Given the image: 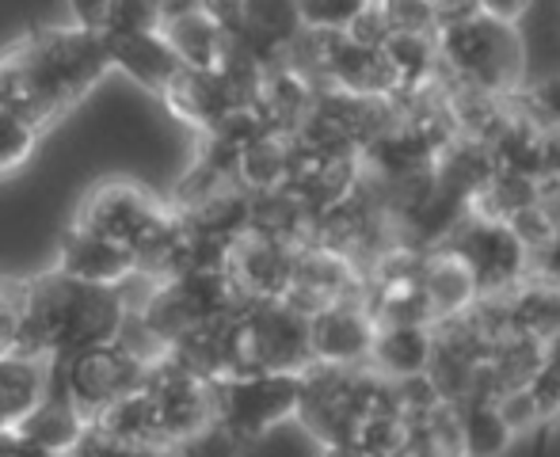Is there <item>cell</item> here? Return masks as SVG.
<instances>
[{"mask_svg": "<svg viewBox=\"0 0 560 457\" xmlns=\"http://www.w3.org/2000/svg\"><path fill=\"white\" fill-rule=\"evenodd\" d=\"M112 69L100 31L50 27L23 38L0 58V112L23 118L27 126L58 122L73 112Z\"/></svg>", "mask_w": 560, "mask_h": 457, "instance_id": "1", "label": "cell"}, {"mask_svg": "<svg viewBox=\"0 0 560 457\" xmlns=\"http://www.w3.org/2000/svg\"><path fill=\"white\" fill-rule=\"evenodd\" d=\"M126 313L118 290L84 286L61 271L43 274L20 294V336L15 351L46 362H61L77 351L112 343L122 336Z\"/></svg>", "mask_w": 560, "mask_h": 457, "instance_id": "2", "label": "cell"}, {"mask_svg": "<svg viewBox=\"0 0 560 457\" xmlns=\"http://www.w3.org/2000/svg\"><path fill=\"white\" fill-rule=\"evenodd\" d=\"M439 73L465 89H477L492 99L508 104L523 92L526 77V46L518 23H503L495 15L472 12L457 23L435 31Z\"/></svg>", "mask_w": 560, "mask_h": 457, "instance_id": "3", "label": "cell"}, {"mask_svg": "<svg viewBox=\"0 0 560 457\" xmlns=\"http://www.w3.org/2000/svg\"><path fill=\"white\" fill-rule=\"evenodd\" d=\"M244 305L248 302L236 294L225 271H187L156 282L153 297L141 305L138 325L156 343V354H164L172 343L191 336L195 328L222 320L229 313L244 309Z\"/></svg>", "mask_w": 560, "mask_h": 457, "instance_id": "4", "label": "cell"}, {"mask_svg": "<svg viewBox=\"0 0 560 457\" xmlns=\"http://www.w3.org/2000/svg\"><path fill=\"white\" fill-rule=\"evenodd\" d=\"M236 374H305L310 317L287 302H248L233 317Z\"/></svg>", "mask_w": 560, "mask_h": 457, "instance_id": "5", "label": "cell"}, {"mask_svg": "<svg viewBox=\"0 0 560 457\" xmlns=\"http://www.w3.org/2000/svg\"><path fill=\"white\" fill-rule=\"evenodd\" d=\"M149 366H153L149 354L133 351L126 340H112L54 362V385L66 392V400L81 412V420L92 423L115 400L138 392L149 377Z\"/></svg>", "mask_w": 560, "mask_h": 457, "instance_id": "6", "label": "cell"}, {"mask_svg": "<svg viewBox=\"0 0 560 457\" xmlns=\"http://www.w3.org/2000/svg\"><path fill=\"white\" fill-rule=\"evenodd\" d=\"M439 248L454 251L462 259L472 286H477V297L508 294L511 286H518L534 271L530 251L515 236V228L503 222V218H492L477 207H469L457 218Z\"/></svg>", "mask_w": 560, "mask_h": 457, "instance_id": "7", "label": "cell"}, {"mask_svg": "<svg viewBox=\"0 0 560 457\" xmlns=\"http://www.w3.org/2000/svg\"><path fill=\"white\" fill-rule=\"evenodd\" d=\"M210 400L218 427L248 446L282 420L298 415L302 374H233L210 382Z\"/></svg>", "mask_w": 560, "mask_h": 457, "instance_id": "8", "label": "cell"}, {"mask_svg": "<svg viewBox=\"0 0 560 457\" xmlns=\"http://www.w3.org/2000/svg\"><path fill=\"white\" fill-rule=\"evenodd\" d=\"M168 210L156 207V199L149 191H141L138 184H126V179H107V184L92 187L84 195L81 210H77V222L81 228L96 236H107L115 244L138 251L156 228L164 225Z\"/></svg>", "mask_w": 560, "mask_h": 457, "instance_id": "9", "label": "cell"}, {"mask_svg": "<svg viewBox=\"0 0 560 457\" xmlns=\"http://www.w3.org/2000/svg\"><path fill=\"white\" fill-rule=\"evenodd\" d=\"M374 317H370L362 297H343L310 317V354L313 366L354 370L370 366V347H374Z\"/></svg>", "mask_w": 560, "mask_h": 457, "instance_id": "10", "label": "cell"}, {"mask_svg": "<svg viewBox=\"0 0 560 457\" xmlns=\"http://www.w3.org/2000/svg\"><path fill=\"white\" fill-rule=\"evenodd\" d=\"M302 244L275 241L264 233H244L225 256V274L244 302H282L294 274V256Z\"/></svg>", "mask_w": 560, "mask_h": 457, "instance_id": "11", "label": "cell"}, {"mask_svg": "<svg viewBox=\"0 0 560 457\" xmlns=\"http://www.w3.org/2000/svg\"><path fill=\"white\" fill-rule=\"evenodd\" d=\"M58 271L73 282H84V286L118 290L130 274H138V256L126 244H115L107 236H96L89 228L73 225L61 236Z\"/></svg>", "mask_w": 560, "mask_h": 457, "instance_id": "12", "label": "cell"}, {"mask_svg": "<svg viewBox=\"0 0 560 457\" xmlns=\"http://www.w3.org/2000/svg\"><path fill=\"white\" fill-rule=\"evenodd\" d=\"M107 46V61L112 69H122L130 81H138L141 89L164 96L168 84L184 73L179 58L172 54V46L164 43L161 31H130V35H100Z\"/></svg>", "mask_w": 560, "mask_h": 457, "instance_id": "13", "label": "cell"}, {"mask_svg": "<svg viewBox=\"0 0 560 457\" xmlns=\"http://www.w3.org/2000/svg\"><path fill=\"white\" fill-rule=\"evenodd\" d=\"M503 305V325L508 332L523 336L534 343H553L560 340V286L546 274L530 271L518 286L500 294Z\"/></svg>", "mask_w": 560, "mask_h": 457, "instance_id": "14", "label": "cell"}, {"mask_svg": "<svg viewBox=\"0 0 560 457\" xmlns=\"http://www.w3.org/2000/svg\"><path fill=\"white\" fill-rule=\"evenodd\" d=\"M435 359V325H377L370 347V370L389 382L428 377Z\"/></svg>", "mask_w": 560, "mask_h": 457, "instance_id": "15", "label": "cell"}, {"mask_svg": "<svg viewBox=\"0 0 560 457\" xmlns=\"http://www.w3.org/2000/svg\"><path fill=\"white\" fill-rule=\"evenodd\" d=\"M454 405V423H457V450L462 457H503L511 446V427L508 412H503L495 392H469Z\"/></svg>", "mask_w": 560, "mask_h": 457, "instance_id": "16", "label": "cell"}, {"mask_svg": "<svg viewBox=\"0 0 560 457\" xmlns=\"http://www.w3.org/2000/svg\"><path fill=\"white\" fill-rule=\"evenodd\" d=\"M54 362L35 359V354L12 351L0 359V435L15 431L50 389Z\"/></svg>", "mask_w": 560, "mask_h": 457, "instance_id": "17", "label": "cell"}, {"mask_svg": "<svg viewBox=\"0 0 560 457\" xmlns=\"http://www.w3.org/2000/svg\"><path fill=\"white\" fill-rule=\"evenodd\" d=\"M161 35L172 46V54L179 58V66L195 69V73H218L229 58V46H233V38L214 20H207L199 8L164 20Z\"/></svg>", "mask_w": 560, "mask_h": 457, "instance_id": "18", "label": "cell"}, {"mask_svg": "<svg viewBox=\"0 0 560 457\" xmlns=\"http://www.w3.org/2000/svg\"><path fill=\"white\" fill-rule=\"evenodd\" d=\"M420 286L423 297L431 305V317L450 320V317H462L477 305V286H472L469 271L462 267V259L446 248H435L428 256H420Z\"/></svg>", "mask_w": 560, "mask_h": 457, "instance_id": "19", "label": "cell"}, {"mask_svg": "<svg viewBox=\"0 0 560 457\" xmlns=\"http://www.w3.org/2000/svg\"><path fill=\"white\" fill-rule=\"evenodd\" d=\"M84 431H89V423L69 405L66 392L54 385V370H50V389H46L43 405L15 427V435H23L27 443H35L46 454H73V446L81 443Z\"/></svg>", "mask_w": 560, "mask_h": 457, "instance_id": "20", "label": "cell"}, {"mask_svg": "<svg viewBox=\"0 0 560 457\" xmlns=\"http://www.w3.org/2000/svg\"><path fill=\"white\" fill-rule=\"evenodd\" d=\"M302 31L320 35H343L354 20L370 8V0H294Z\"/></svg>", "mask_w": 560, "mask_h": 457, "instance_id": "21", "label": "cell"}, {"mask_svg": "<svg viewBox=\"0 0 560 457\" xmlns=\"http://www.w3.org/2000/svg\"><path fill=\"white\" fill-rule=\"evenodd\" d=\"M130 31H161L156 0H112L100 35H130Z\"/></svg>", "mask_w": 560, "mask_h": 457, "instance_id": "22", "label": "cell"}, {"mask_svg": "<svg viewBox=\"0 0 560 457\" xmlns=\"http://www.w3.org/2000/svg\"><path fill=\"white\" fill-rule=\"evenodd\" d=\"M38 130L27 126L23 118L0 112V176L4 172H15L20 164H27V156L35 153Z\"/></svg>", "mask_w": 560, "mask_h": 457, "instance_id": "23", "label": "cell"}, {"mask_svg": "<svg viewBox=\"0 0 560 457\" xmlns=\"http://www.w3.org/2000/svg\"><path fill=\"white\" fill-rule=\"evenodd\" d=\"M73 457H168V450H153V446L118 443V438L104 435V431L89 427V431L81 435V443L73 446Z\"/></svg>", "mask_w": 560, "mask_h": 457, "instance_id": "24", "label": "cell"}, {"mask_svg": "<svg viewBox=\"0 0 560 457\" xmlns=\"http://www.w3.org/2000/svg\"><path fill=\"white\" fill-rule=\"evenodd\" d=\"M526 115L538 118L549 130H560V73L546 77V81H538L526 92Z\"/></svg>", "mask_w": 560, "mask_h": 457, "instance_id": "25", "label": "cell"}, {"mask_svg": "<svg viewBox=\"0 0 560 457\" xmlns=\"http://www.w3.org/2000/svg\"><path fill=\"white\" fill-rule=\"evenodd\" d=\"M199 12L207 20H214L229 38H236L244 23V0H199Z\"/></svg>", "mask_w": 560, "mask_h": 457, "instance_id": "26", "label": "cell"}, {"mask_svg": "<svg viewBox=\"0 0 560 457\" xmlns=\"http://www.w3.org/2000/svg\"><path fill=\"white\" fill-rule=\"evenodd\" d=\"M15 336H20V297L0 290V359L15 351Z\"/></svg>", "mask_w": 560, "mask_h": 457, "instance_id": "27", "label": "cell"}, {"mask_svg": "<svg viewBox=\"0 0 560 457\" xmlns=\"http://www.w3.org/2000/svg\"><path fill=\"white\" fill-rule=\"evenodd\" d=\"M112 8V0H69V12H73V23L84 31H100L104 27V15Z\"/></svg>", "mask_w": 560, "mask_h": 457, "instance_id": "28", "label": "cell"}, {"mask_svg": "<svg viewBox=\"0 0 560 457\" xmlns=\"http://www.w3.org/2000/svg\"><path fill=\"white\" fill-rule=\"evenodd\" d=\"M477 8L503 23H518L526 15V8H530V0H477Z\"/></svg>", "mask_w": 560, "mask_h": 457, "instance_id": "29", "label": "cell"}, {"mask_svg": "<svg viewBox=\"0 0 560 457\" xmlns=\"http://www.w3.org/2000/svg\"><path fill=\"white\" fill-rule=\"evenodd\" d=\"M0 457H58V454H46L35 443H27L23 435H15V431H4L0 435Z\"/></svg>", "mask_w": 560, "mask_h": 457, "instance_id": "30", "label": "cell"}, {"mask_svg": "<svg viewBox=\"0 0 560 457\" xmlns=\"http://www.w3.org/2000/svg\"><path fill=\"white\" fill-rule=\"evenodd\" d=\"M58 457H73V454H58Z\"/></svg>", "mask_w": 560, "mask_h": 457, "instance_id": "31", "label": "cell"}]
</instances>
